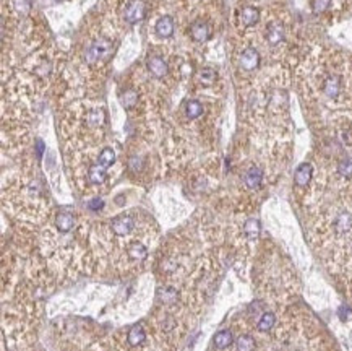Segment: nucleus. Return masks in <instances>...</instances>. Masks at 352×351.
<instances>
[{
    "label": "nucleus",
    "instance_id": "nucleus-1",
    "mask_svg": "<svg viewBox=\"0 0 352 351\" xmlns=\"http://www.w3.org/2000/svg\"><path fill=\"white\" fill-rule=\"evenodd\" d=\"M111 50H112V41H109L106 38H99L93 41L91 46L86 50L85 57L90 64H97L99 60L106 59Z\"/></svg>",
    "mask_w": 352,
    "mask_h": 351
},
{
    "label": "nucleus",
    "instance_id": "nucleus-8",
    "mask_svg": "<svg viewBox=\"0 0 352 351\" xmlns=\"http://www.w3.org/2000/svg\"><path fill=\"white\" fill-rule=\"evenodd\" d=\"M323 93L331 100H336L341 93V78L338 75H329L323 81Z\"/></svg>",
    "mask_w": 352,
    "mask_h": 351
},
{
    "label": "nucleus",
    "instance_id": "nucleus-21",
    "mask_svg": "<svg viewBox=\"0 0 352 351\" xmlns=\"http://www.w3.org/2000/svg\"><path fill=\"white\" fill-rule=\"evenodd\" d=\"M114 161H116V151L111 148V147H106L102 151L99 153V158H97V164H101V166H104L106 169L111 168Z\"/></svg>",
    "mask_w": 352,
    "mask_h": 351
},
{
    "label": "nucleus",
    "instance_id": "nucleus-31",
    "mask_svg": "<svg viewBox=\"0 0 352 351\" xmlns=\"http://www.w3.org/2000/svg\"><path fill=\"white\" fill-rule=\"evenodd\" d=\"M36 151H38V158L43 156V153H44V143H43V140L36 142Z\"/></svg>",
    "mask_w": 352,
    "mask_h": 351
},
{
    "label": "nucleus",
    "instance_id": "nucleus-2",
    "mask_svg": "<svg viewBox=\"0 0 352 351\" xmlns=\"http://www.w3.org/2000/svg\"><path fill=\"white\" fill-rule=\"evenodd\" d=\"M148 7L143 0H128L123 7V20L130 25H137L140 22H143L144 17H146Z\"/></svg>",
    "mask_w": 352,
    "mask_h": 351
},
{
    "label": "nucleus",
    "instance_id": "nucleus-10",
    "mask_svg": "<svg viewBox=\"0 0 352 351\" xmlns=\"http://www.w3.org/2000/svg\"><path fill=\"white\" fill-rule=\"evenodd\" d=\"M261 180H263V171L257 166L250 168L244 176V182L248 189H258L261 185Z\"/></svg>",
    "mask_w": 352,
    "mask_h": 351
},
{
    "label": "nucleus",
    "instance_id": "nucleus-19",
    "mask_svg": "<svg viewBox=\"0 0 352 351\" xmlns=\"http://www.w3.org/2000/svg\"><path fill=\"white\" fill-rule=\"evenodd\" d=\"M232 340H234V337H232L231 330H221L214 337V347L217 350H226L232 345Z\"/></svg>",
    "mask_w": 352,
    "mask_h": 351
},
{
    "label": "nucleus",
    "instance_id": "nucleus-5",
    "mask_svg": "<svg viewBox=\"0 0 352 351\" xmlns=\"http://www.w3.org/2000/svg\"><path fill=\"white\" fill-rule=\"evenodd\" d=\"M190 38L195 43H206L211 38V26L203 20H196L190 26Z\"/></svg>",
    "mask_w": 352,
    "mask_h": 351
},
{
    "label": "nucleus",
    "instance_id": "nucleus-24",
    "mask_svg": "<svg viewBox=\"0 0 352 351\" xmlns=\"http://www.w3.org/2000/svg\"><path fill=\"white\" fill-rule=\"evenodd\" d=\"M235 347H237V351H253L255 350V340H253L250 335H242V337L237 338Z\"/></svg>",
    "mask_w": 352,
    "mask_h": 351
},
{
    "label": "nucleus",
    "instance_id": "nucleus-25",
    "mask_svg": "<svg viewBox=\"0 0 352 351\" xmlns=\"http://www.w3.org/2000/svg\"><path fill=\"white\" fill-rule=\"evenodd\" d=\"M274 322H276V317H274L273 312H265L261 316V319L258 321V330L260 332H268V330L273 328Z\"/></svg>",
    "mask_w": 352,
    "mask_h": 351
},
{
    "label": "nucleus",
    "instance_id": "nucleus-9",
    "mask_svg": "<svg viewBox=\"0 0 352 351\" xmlns=\"http://www.w3.org/2000/svg\"><path fill=\"white\" fill-rule=\"evenodd\" d=\"M312 173H313L312 166H310L308 163H302L297 168L296 174H294V182H296L299 187H305V185L310 182V179H312Z\"/></svg>",
    "mask_w": 352,
    "mask_h": 351
},
{
    "label": "nucleus",
    "instance_id": "nucleus-23",
    "mask_svg": "<svg viewBox=\"0 0 352 351\" xmlns=\"http://www.w3.org/2000/svg\"><path fill=\"white\" fill-rule=\"evenodd\" d=\"M260 229H261V226H260V221H258V220L250 218V220L245 221L244 233H245L247 237H250V239H255V237H258V234H260Z\"/></svg>",
    "mask_w": 352,
    "mask_h": 351
},
{
    "label": "nucleus",
    "instance_id": "nucleus-26",
    "mask_svg": "<svg viewBox=\"0 0 352 351\" xmlns=\"http://www.w3.org/2000/svg\"><path fill=\"white\" fill-rule=\"evenodd\" d=\"M31 7H33L31 0H13L15 12L20 13V15H28L31 12Z\"/></svg>",
    "mask_w": 352,
    "mask_h": 351
},
{
    "label": "nucleus",
    "instance_id": "nucleus-11",
    "mask_svg": "<svg viewBox=\"0 0 352 351\" xmlns=\"http://www.w3.org/2000/svg\"><path fill=\"white\" fill-rule=\"evenodd\" d=\"M55 226H57V229L62 231V233H69V231H71V228L75 226V216L69 213V211H60L55 218Z\"/></svg>",
    "mask_w": 352,
    "mask_h": 351
},
{
    "label": "nucleus",
    "instance_id": "nucleus-16",
    "mask_svg": "<svg viewBox=\"0 0 352 351\" xmlns=\"http://www.w3.org/2000/svg\"><path fill=\"white\" fill-rule=\"evenodd\" d=\"M88 179H90L91 184H102L107 179L106 168L101 166V164H94V166H91L90 171H88Z\"/></svg>",
    "mask_w": 352,
    "mask_h": 351
},
{
    "label": "nucleus",
    "instance_id": "nucleus-13",
    "mask_svg": "<svg viewBox=\"0 0 352 351\" xmlns=\"http://www.w3.org/2000/svg\"><path fill=\"white\" fill-rule=\"evenodd\" d=\"M127 255L132 262H141L148 257V249L140 242H132L127 249Z\"/></svg>",
    "mask_w": 352,
    "mask_h": 351
},
{
    "label": "nucleus",
    "instance_id": "nucleus-30",
    "mask_svg": "<svg viewBox=\"0 0 352 351\" xmlns=\"http://www.w3.org/2000/svg\"><path fill=\"white\" fill-rule=\"evenodd\" d=\"M102 206H104V200L99 199V197H96V199H93L90 203H88V208L93 210V211H97V210H101Z\"/></svg>",
    "mask_w": 352,
    "mask_h": 351
},
{
    "label": "nucleus",
    "instance_id": "nucleus-14",
    "mask_svg": "<svg viewBox=\"0 0 352 351\" xmlns=\"http://www.w3.org/2000/svg\"><path fill=\"white\" fill-rule=\"evenodd\" d=\"M144 340H146V333H144V328L141 325L132 327L130 332L127 335V342H128V345H132V347H138V345H141Z\"/></svg>",
    "mask_w": 352,
    "mask_h": 351
},
{
    "label": "nucleus",
    "instance_id": "nucleus-22",
    "mask_svg": "<svg viewBox=\"0 0 352 351\" xmlns=\"http://www.w3.org/2000/svg\"><path fill=\"white\" fill-rule=\"evenodd\" d=\"M216 78H217V72L214 69H211V67H205V69H201L198 72V80L206 86L213 85L216 81Z\"/></svg>",
    "mask_w": 352,
    "mask_h": 351
},
{
    "label": "nucleus",
    "instance_id": "nucleus-17",
    "mask_svg": "<svg viewBox=\"0 0 352 351\" xmlns=\"http://www.w3.org/2000/svg\"><path fill=\"white\" fill-rule=\"evenodd\" d=\"M266 39L268 43L276 46L279 44L281 41L284 39V26L279 23H273L270 28H268V33H266Z\"/></svg>",
    "mask_w": 352,
    "mask_h": 351
},
{
    "label": "nucleus",
    "instance_id": "nucleus-7",
    "mask_svg": "<svg viewBox=\"0 0 352 351\" xmlns=\"http://www.w3.org/2000/svg\"><path fill=\"white\" fill-rule=\"evenodd\" d=\"M174 29H175V25H174V18L170 17V15H164L156 22V26H154V31H156V34L159 38L163 39H169L174 36Z\"/></svg>",
    "mask_w": 352,
    "mask_h": 351
},
{
    "label": "nucleus",
    "instance_id": "nucleus-4",
    "mask_svg": "<svg viewBox=\"0 0 352 351\" xmlns=\"http://www.w3.org/2000/svg\"><path fill=\"white\" fill-rule=\"evenodd\" d=\"M146 67L154 78H164L169 74V65L161 55H151L146 60Z\"/></svg>",
    "mask_w": 352,
    "mask_h": 351
},
{
    "label": "nucleus",
    "instance_id": "nucleus-15",
    "mask_svg": "<svg viewBox=\"0 0 352 351\" xmlns=\"http://www.w3.org/2000/svg\"><path fill=\"white\" fill-rule=\"evenodd\" d=\"M334 228L338 233H348L352 229V213L349 211H343L334 221Z\"/></svg>",
    "mask_w": 352,
    "mask_h": 351
},
{
    "label": "nucleus",
    "instance_id": "nucleus-12",
    "mask_svg": "<svg viewBox=\"0 0 352 351\" xmlns=\"http://www.w3.org/2000/svg\"><path fill=\"white\" fill-rule=\"evenodd\" d=\"M239 18H240L242 25H245V26H253V25H257L258 20H260V12H258V8H255V7H244L240 10Z\"/></svg>",
    "mask_w": 352,
    "mask_h": 351
},
{
    "label": "nucleus",
    "instance_id": "nucleus-29",
    "mask_svg": "<svg viewBox=\"0 0 352 351\" xmlns=\"http://www.w3.org/2000/svg\"><path fill=\"white\" fill-rule=\"evenodd\" d=\"M128 166H130L132 171H141V166H143V158H138V156H133V158H130V161H128Z\"/></svg>",
    "mask_w": 352,
    "mask_h": 351
},
{
    "label": "nucleus",
    "instance_id": "nucleus-18",
    "mask_svg": "<svg viewBox=\"0 0 352 351\" xmlns=\"http://www.w3.org/2000/svg\"><path fill=\"white\" fill-rule=\"evenodd\" d=\"M120 104L123 109H127V111H130L133 109V107L137 106V102H138V93L135 90H125V91H122L120 93Z\"/></svg>",
    "mask_w": 352,
    "mask_h": 351
},
{
    "label": "nucleus",
    "instance_id": "nucleus-6",
    "mask_svg": "<svg viewBox=\"0 0 352 351\" xmlns=\"http://www.w3.org/2000/svg\"><path fill=\"white\" fill-rule=\"evenodd\" d=\"M239 64H240L242 70H247V72L255 70L257 67L260 65V54H258V50L253 49V48L245 49L244 52H242V55H240Z\"/></svg>",
    "mask_w": 352,
    "mask_h": 351
},
{
    "label": "nucleus",
    "instance_id": "nucleus-27",
    "mask_svg": "<svg viewBox=\"0 0 352 351\" xmlns=\"http://www.w3.org/2000/svg\"><path fill=\"white\" fill-rule=\"evenodd\" d=\"M338 173L346 179L352 177V159H343L338 164Z\"/></svg>",
    "mask_w": 352,
    "mask_h": 351
},
{
    "label": "nucleus",
    "instance_id": "nucleus-3",
    "mask_svg": "<svg viewBox=\"0 0 352 351\" xmlns=\"http://www.w3.org/2000/svg\"><path fill=\"white\" fill-rule=\"evenodd\" d=\"M133 226H135V223H133V218H132V216H128V215H120V216H117V218H114L111 221V229H112V233L116 236H127V234H130L132 229H133Z\"/></svg>",
    "mask_w": 352,
    "mask_h": 351
},
{
    "label": "nucleus",
    "instance_id": "nucleus-20",
    "mask_svg": "<svg viewBox=\"0 0 352 351\" xmlns=\"http://www.w3.org/2000/svg\"><path fill=\"white\" fill-rule=\"evenodd\" d=\"M185 114L188 119H198L203 114V104L196 100H190L185 102Z\"/></svg>",
    "mask_w": 352,
    "mask_h": 351
},
{
    "label": "nucleus",
    "instance_id": "nucleus-28",
    "mask_svg": "<svg viewBox=\"0 0 352 351\" xmlns=\"http://www.w3.org/2000/svg\"><path fill=\"white\" fill-rule=\"evenodd\" d=\"M331 5V0H313L312 8L315 13H323L325 10H328Z\"/></svg>",
    "mask_w": 352,
    "mask_h": 351
}]
</instances>
